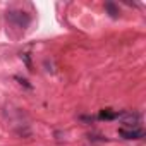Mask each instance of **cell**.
Segmentation results:
<instances>
[{
    "mask_svg": "<svg viewBox=\"0 0 146 146\" xmlns=\"http://www.w3.org/2000/svg\"><path fill=\"white\" fill-rule=\"evenodd\" d=\"M120 115L122 113H119V112H113V113L112 112H102L100 113V119H119Z\"/></svg>",
    "mask_w": 146,
    "mask_h": 146,
    "instance_id": "obj_5",
    "label": "cell"
},
{
    "mask_svg": "<svg viewBox=\"0 0 146 146\" xmlns=\"http://www.w3.org/2000/svg\"><path fill=\"white\" fill-rule=\"evenodd\" d=\"M105 11H107V14H108L112 19H117V17L120 16L119 5H117L115 2H112V0H107V2H105Z\"/></svg>",
    "mask_w": 146,
    "mask_h": 146,
    "instance_id": "obj_3",
    "label": "cell"
},
{
    "mask_svg": "<svg viewBox=\"0 0 146 146\" xmlns=\"http://www.w3.org/2000/svg\"><path fill=\"white\" fill-rule=\"evenodd\" d=\"M5 19L11 28L19 29V31H26V28L31 24V16L24 11H9L5 14Z\"/></svg>",
    "mask_w": 146,
    "mask_h": 146,
    "instance_id": "obj_1",
    "label": "cell"
},
{
    "mask_svg": "<svg viewBox=\"0 0 146 146\" xmlns=\"http://www.w3.org/2000/svg\"><path fill=\"white\" fill-rule=\"evenodd\" d=\"M119 136L124 139H139L144 136V132L141 129H119Z\"/></svg>",
    "mask_w": 146,
    "mask_h": 146,
    "instance_id": "obj_2",
    "label": "cell"
},
{
    "mask_svg": "<svg viewBox=\"0 0 146 146\" xmlns=\"http://www.w3.org/2000/svg\"><path fill=\"white\" fill-rule=\"evenodd\" d=\"M139 119H141L139 113H125L124 125H127V127H131V129H136V125L139 124Z\"/></svg>",
    "mask_w": 146,
    "mask_h": 146,
    "instance_id": "obj_4",
    "label": "cell"
}]
</instances>
